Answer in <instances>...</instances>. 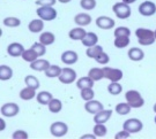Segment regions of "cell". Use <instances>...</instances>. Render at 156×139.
<instances>
[{"mask_svg":"<svg viewBox=\"0 0 156 139\" xmlns=\"http://www.w3.org/2000/svg\"><path fill=\"white\" fill-rule=\"evenodd\" d=\"M127 55L132 61H140L145 58V53H144V51L138 48V47H132L127 52Z\"/></svg>","mask_w":156,"mask_h":139,"instance_id":"20","label":"cell"},{"mask_svg":"<svg viewBox=\"0 0 156 139\" xmlns=\"http://www.w3.org/2000/svg\"><path fill=\"white\" fill-rule=\"evenodd\" d=\"M131 105L128 102H122V104H118L116 106V111H117L119 115H127L128 113L131 111Z\"/></svg>","mask_w":156,"mask_h":139,"instance_id":"35","label":"cell"},{"mask_svg":"<svg viewBox=\"0 0 156 139\" xmlns=\"http://www.w3.org/2000/svg\"><path fill=\"white\" fill-rule=\"evenodd\" d=\"M102 52H103V48L101 47L100 45L96 44V45H94V46L88 47V48H87V52H86V54H87V56L90 58V59H96Z\"/></svg>","mask_w":156,"mask_h":139,"instance_id":"26","label":"cell"},{"mask_svg":"<svg viewBox=\"0 0 156 139\" xmlns=\"http://www.w3.org/2000/svg\"><path fill=\"white\" fill-rule=\"evenodd\" d=\"M86 35H87L86 30L82 27H78V28L72 29L69 31L68 36H69V38L72 39V40H82Z\"/></svg>","mask_w":156,"mask_h":139,"instance_id":"19","label":"cell"},{"mask_svg":"<svg viewBox=\"0 0 156 139\" xmlns=\"http://www.w3.org/2000/svg\"><path fill=\"white\" fill-rule=\"evenodd\" d=\"M50 62L44 59H37L35 61L30 62V68L36 71H45L48 68L50 67Z\"/></svg>","mask_w":156,"mask_h":139,"instance_id":"14","label":"cell"},{"mask_svg":"<svg viewBox=\"0 0 156 139\" xmlns=\"http://www.w3.org/2000/svg\"><path fill=\"white\" fill-rule=\"evenodd\" d=\"M36 14L44 21H52L57 17V11L52 6H41L37 8Z\"/></svg>","mask_w":156,"mask_h":139,"instance_id":"3","label":"cell"},{"mask_svg":"<svg viewBox=\"0 0 156 139\" xmlns=\"http://www.w3.org/2000/svg\"><path fill=\"white\" fill-rule=\"evenodd\" d=\"M113 35H115V37H118V36H129L131 35V30L126 28V27H119V28L115 30Z\"/></svg>","mask_w":156,"mask_h":139,"instance_id":"41","label":"cell"},{"mask_svg":"<svg viewBox=\"0 0 156 139\" xmlns=\"http://www.w3.org/2000/svg\"><path fill=\"white\" fill-rule=\"evenodd\" d=\"M94 82H95V81H93L89 76H87V77H81L78 82H76V86H78L80 90L88 89V88H93Z\"/></svg>","mask_w":156,"mask_h":139,"instance_id":"27","label":"cell"},{"mask_svg":"<svg viewBox=\"0 0 156 139\" xmlns=\"http://www.w3.org/2000/svg\"><path fill=\"white\" fill-rule=\"evenodd\" d=\"M106 132H108V130L103 123H96V125L94 127V134L96 137L103 138V137H105Z\"/></svg>","mask_w":156,"mask_h":139,"instance_id":"34","label":"cell"},{"mask_svg":"<svg viewBox=\"0 0 156 139\" xmlns=\"http://www.w3.org/2000/svg\"><path fill=\"white\" fill-rule=\"evenodd\" d=\"M155 37H156V30H155Z\"/></svg>","mask_w":156,"mask_h":139,"instance_id":"52","label":"cell"},{"mask_svg":"<svg viewBox=\"0 0 156 139\" xmlns=\"http://www.w3.org/2000/svg\"><path fill=\"white\" fill-rule=\"evenodd\" d=\"M124 130L128 131L129 134H136L142 130L144 128V124L142 122L138 120V118H129V120H126L123 124Z\"/></svg>","mask_w":156,"mask_h":139,"instance_id":"5","label":"cell"},{"mask_svg":"<svg viewBox=\"0 0 156 139\" xmlns=\"http://www.w3.org/2000/svg\"><path fill=\"white\" fill-rule=\"evenodd\" d=\"M24 83H26L27 86L33 88V89L37 90L39 88V81L35 77V76H33V75H28V76H26V78H24Z\"/></svg>","mask_w":156,"mask_h":139,"instance_id":"36","label":"cell"},{"mask_svg":"<svg viewBox=\"0 0 156 139\" xmlns=\"http://www.w3.org/2000/svg\"><path fill=\"white\" fill-rule=\"evenodd\" d=\"M20 111V108L14 102H8L1 106V114L5 117H14L16 116Z\"/></svg>","mask_w":156,"mask_h":139,"instance_id":"8","label":"cell"},{"mask_svg":"<svg viewBox=\"0 0 156 139\" xmlns=\"http://www.w3.org/2000/svg\"><path fill=\"white\" fill-rule=\"evenodd\" d=\"M112 116V111L111 109H103V111H101L100 113H97V114H95V117H94V122L95 123H106L109 120H110V117Z\"/></svg>","mask_w":156,"mask_h":139,"instance_id":"16","label":"cell"},{"mask_svg":"<svg viewBox=\"0 0 156 139\" xmlns=\"http://www.w3.org/2000/svg\"><path fill=\"white\" fill-rule=\"evenodd\" d=\"M86 138H90V139H95L96 138V136H93V134H84L81 137V139H86Z\"/></svg>","mask_w":156,"mask_h":139,"instance_id":"47","label":"cell"},{"mask_svg":"<svg viewBox=\"0 0 156 139\" xmlns=\"http://www.w3.org/2000/svg\"><path fill=\"white\" fill-rule=\"evenodd\" d=\"M44 20L42 18H37V20H33L31 22L28 24V29L30 32L33 34H38L44 29Z\"/></svg>","mask_w":156,"mask_h":139,"instance_id":"17","label":"cell"},{"mask_svg":"<svg viewBox=\"0 0 156 139\" xmlns=\"http://www.w3.org/2000/svg\"><path fill=\"white\" fill-rule=\"evenodd\" d=\"M125 99H126V102H128L132 108H140L145 105V100H144L142 95L135 90L127 91L125 93Z\"/></svg>","mask_w":156,"mask_h":139,"instance_id":"2","label":"cell"},{"mask_svg":"<svg viewBox=\"0 0 156 139\" xmlns=\"http://www.w3.org/2000/svg\"><path fill=\"white\" fill-rule=\"evenodd\" d=\"M62 69L59 66H56V65H51L50 67L45 70V76L49 78H55V77H59L60 74H62Z\"/></svg>","mask_w":156,"mask_h":139,"instance_id":"24","label":"cell"},{"mask_svg":"<svg viewBox=\"0 0 156 139\" xmlns=\"http://www.w3.org/2000/svg\"><path fill=\"white\" fill-rule=\"evenodd\" d=\"M96 25L100 29H103V30H109V29H112L115 27V21L111 17L100 16L96 20Z\"/></svg>","mask_w":156,"mask_h":139,"instance_id":"12","label":"cell"},{"mask_svg":"<svg viewBox=\"0 0 156 139\" xmlns=\"http://www.w3.org/2000/svg\"><path fill=\"white\" fill-rule=\"evenodd\" d=\"M84 109L88 111L89 114H97V113H100L101 111H103L104 109V106L103 104H101L100 101L97 100H89L87 101V104L84 105Z\"/></svg>","mask_w":156,"mask_h":139,"instance_id":"11","label":"cell"},{"mask_svg":"<svg viewBox=\"0 0 156 139\" xmlns=\"http://www.w3.org/2000/svg\"><path fill=\"white\" fill-rule=\"evenodd\" d=\"M154 111H155V113H156V104H155V105H154Z\"/></svg>","mask_w":156,"mask_h":139,"instance_id":"50","label":"cell"},{"mask_svg":"<svg viewBox=\"0 0 156 139\" xmlns=\"http://www.w3.org/2000/svg\"><path fill=\"white\" fill-rule=\"evenodd\" d=\"M28 137H29L28 134L26 131H23V130H17L12 136L13 139H28Z\"/></svg>","mask_w":156,"mask_h":139,"instance_id":"43","label":"cell"},{"mask_svg":"<svg viewBox=\"0 0 156 139\" xmlns=\"http://www.w3.org/2000/svg\"><path fill=\"white\" fill-rule=\"evenodd\" d=\"M80 6L86 11H93L96 7V0H81Z\"/></svg>","mask_w":156,"mask_h":139,"instance_id":"39","label":"cell"},{"mask_svg":"<svg viewBox=\"0 0 156 139\" xmlns=\"http://www.w3.org/2000/svg\"><path fill=\"white\" fill-rule=\"evenodd\" d=\"M13 76V70L8 66H1L0 67V79L1 81H8Z\"/></svg>","mask_w":156,"mask_h":139,"instance_id":"31","label":"cell"},{"mask_svg":"<svg viewBox=\"0 0 156 139\" xmlns=\"http://www.w3.org/2000/svg\"><path fill=\"white\" fill-rule=\"evenodd\" d=\"M139 13L144 16H153L156 13V5L151 1H144L139 6Z\"/></svg>","mask_w":156,"mask_h":139,"instance_id":"10","label":"cell"},{"mask_svg":"<svg viewBox=\"0 0 156 139\" xmlns=\"http://www.w3.org/2000/svg\"><path fill=\"white\" fill-rule=\"evenodd\" d=\"M129 136H131V134H129L128 131L123 130V131L118 132V134L115 136V139H127V138H129Z\"/></svg>","mask_w":156,"mask_h":139,"instance_id":"45","label":"cell"},{"mask_svg":"<svg viewBox=\"0 0 156 139\" xmlns=\"http://www.w3.org/2000/svg\"><path fill=\"white\" fill-rule=\"evenodd\" d=\"M76 79V72L72 68H64L59 76V81L62 84H72Z\"/></svg>","mask_w":156,"mask_h":139,"instance_id":"9","label":"cell"},{"mask_svg":"<svg viewBox=\"0 0 156 139\" xmlns=\"http://www.w3.org/2000/svg\"><path fill=\"white\" fill-rule=\"evenodd\" d=\"M68 131V125L64 122H55L51 124L50 127V132L53 137L56 138H60L64 137Z\"/></svg>","mask_w":156,"mask_h":139,"instance_id":"6","label":"cell"},{"mask_svg":"<svg viewBox=\"0 0 156 139\" xmlns=\"http://www.w3.org/2000/svg\"><path fill=\"white\" fill-rule=\"evenodd\" d=\"M82 41V45L83 46H87V47H90V46H94V45L97 44L98 41V37L95 32H87V35L84 36V38L81 40Z\"/></svg>","mask_w":156,"mask_h":139,"instance_id":"21","label":"cell"},{"mask_svg":"<svg viewBox=\"0 0 156 139\" xmlns=\"http://www.w3.org/2000/svg\"><path fill=\"white\" fill-rule=\"evenodd\" d=\"M112 9L115 12V14H116V16L118 18H122V20H126L127 17L131 16V7L126 2H117V4H115L113 7H112Z\"/></svg>","mask_w":156,"mask_h":139,"instance_id":"4","label":"cell"},{"mask_svg":"<svg viewBox=\"0 0 156 139\" xmlns=\"http://www.w3.org/2000/svg\"><path fill=\"white\" fill-rule=\"evenodd\" d=\"M122 1H124V2H126V4H128V5H131V4H134L136 0H122Z\"/></svg>","mask_w":156,"mask_h":139,"instance_id":"48","label":"cell"},{"mask_svg":"<svg viewBox=\"0 0 156 139\" xmlns=\"http://www.w3.org/2000/svg\"><path fill=\"white\" fill-rule=\"evenodd\" d=\"M35 97H36V89L27 86L20 91V98L22 100H31Z\"/></svg>","mask_w":156,"mask_h":139,"instance_id":"23","label":"cell"},{"mask_svg":"<svg viewBox=\"0 0 156 139\" xmlns=\"http://www.w3.org/2000/svg\"><path fill=\"white\" fill-rule=\"evenodd\" d=\"M52 99H53V97L48 91H42V92H39L38 94L36 95V100L41 105H49V102Z\"/></svg>","mask_w":156,"mask_h":139,"instance_id":"22","label":"cell"},{"mask_svg":"<svg viewBox=\"0 0 156 139\" xmlns=\"http://www.w3.org/2000/svg\"><path fill=\"white\" fill-rule=\"evenodd\" d=\"M78 53L74 51H65L62 54V61L65 65H74L78 61Z\"/></svg>","mask_w":156,"mask_h":139,"instance_id":"15","label":"cell"},{"mask_svg":"<svg viewBox=\"0 0 156 139\" xmlns=\"http://www.w3.org/2000/svg\"><path fill=\"white\" fill-rule=\"evenodd\" d=\"M154 121H155V123H156V116H155V120H154Z\"/></svg>","mask_w":156,"mask_h":139,"instance_id":"51","label":"cell"},{"mask_svg":"<svg viewBox=\"0 0 156 139\" xmlns=\"http://www.w3.org/2000/svg\"><path fill=\"white\" fill-rule=\"evenodd\" d=\"M103 71H104V77L110 79L111 82H118L123 78V71L120 69H117V68L104 67Z\"/></svg>","mask_w":156,"mask_h":139,"instance_id":"7","label":"cell"},{"mask_svg":"<svg viewBox=\"0 0 156 139\" xmlns=\"http://www.w3.org/2000/svg\"><path fill=\"white\" fill-rule=\"evenodd\" d=\"M48 106H49V111H50L51 113H56V114L59 113L62 108V104L59 99H52V100L49 102Z\"/></svg>","mask_w":156,"mask_h":139,"instance_id":"33","label":"cell"},{"mask_svg":"<svg viewBox=\"0 0 156 139\" xmlns=\"http://www.w3.org/2000/svg\"><path fill=\"white\" fill-rule=\"evenodd\" d=\"M129 44V36H118L115 39V46L117 48H125Z\"/></svg>","mask_w":156,"mask_h":139,"instance_id":"28","label":"cell"},{"mask_svg":"<svg viewBox=\"0 0 156 139\" xmlns=\"http://www.w3.org/2000/svg\"><path fill=\"white\" fill-rule=\"evenodd\" d=\"M55 40H56V37H55V35L52 34V32H49V31H46V32H43V34L39 36V41H41L42 44H44L45 46L52 45L53 43H55Z\"/></svg>","mask_w":156,"mask_h":139,"instance_id":"25","label":"cell"},{"mask_svg":"<svg viewBox=\"0 0 156 139\" xmlns=\"http://www.w3.org/2000/svg\"><path fill=\"white\" fill-rule=\"evenodd\" d=\"M88 76H89L93 81H101L102 78L104 77V71H103V69H101V68H91L89 70V74H88Z\"/></svg>","mask_w":156,"mask_h":139,"instance_id":"29","label":"cell"},{"mask_svg":"<svg viewBox=\"0 0 156 139\" xmlns=\"http://www.w3.org/2000/svg\"><path fill=\"white\" fill-rule=\"evenodd\" d=\"M108 91H109L110 94L118 95L119 93H122L123 86L118 83V82H111V83L109 84V86H108Z\"/></svg>","mask_w":156,"mask_h":139,"instance_id":"32","label":"cell"},{"mask_svg":"<svg viewBox=\"0 0 156 139\" xmlns=\"http://www.w3.org/2000/svg\"><path fill=\"white\" fill-rule=\"evenodd\" d=\"M95 60H96L97 63H100V65H106V63H109V61H110V58H109V55L106 54L105 52H102Z\"/></svg>","mask_w":156,"mask_h":139,"instance_id":"42","label":"cell"},{"mask_svg":"<svg viewBox=\"0 0 156 139\" xmlns=\"http://www.w3.org/2000/svg\"><path fill=\"white\" fill-rule=\"evenodd\" d=\"M31 48H33L37 54H38V56H43L46 53V50H45V45L42 44L41 41L39 43H35V44H33V46H31Z\"/></svg>","mask_w":156,"mask_h":139,"instance_id":"40","label":"cell"},{"mask_svg":"<svg viewBox=\"0 0 156 139\" xmlns=\"http://www.w3.org/2000/svg\"><path fill=\"white\" fill-rule=\"evenodd\" d=\"M23 52H24V47L22 44L20 43H12L8 47H7V53L11 56L17 58V56H22Z\"/></svg>","mask_w":156,"mask_h":139,"instance_id":"13","label":"cell"},{"mask_svg":"<svg viewBox=\"0 0 156 139\" xmlns=\"http://www.w3.org/2000/svg\"><path fill=\"white\" fill-rule=\"evenodd\" d=\"M95 97V92L91 88H88V89H82L81 90V98L83 99L84 101H89L93 100Z\"/></svg>","mask_w":156,"mask_h":139,"instance_id":"38","label":"cell"},{"mask_svg":"<svg viewBox=\"0 0 156 139\" xmlns=\"http://www.w3.org/2000/svg\"><path fill=\"white\" fill-rule=\"evenodd\" d=\"M59 2H62V4H68L69 1H72V0H58Z\"/></svg>","mask_w":156,"mask_h":139,"instance_id":"49","label":"cell"},{"mask_svg":"<svg viewBox=\"0 0 156 139\" xmlns=\"http://www.w3.org/2000/svg\"><path fill=\"white\" fill-rule=\"evenodd\" d=\"M22 59L27 62H33L38 59V54H37L33 48L24 50V52H23V54H22Z\"/></svg>","mask_w":156,"mask_h":139,"instance_id":"30","label":"cell"},{"mask_svg":"<svg viewBox=\"0 0 156 139\" xmlns=\"http://www.w3.org/2000/svg\"><path fill=\"white\" fill-rule=\"evenodd\" d=\"M74 21L80 27H86V25H89L91 23V16L89 14H86V13H80L74 17Z\"/></svg>","mask_w":156,"mask_h":139,"instance_id":"18","label":"cell"},{"mask_svg":"<svg viewBox=\"0 0 156 139\" xmlns=\"http://www.w3.org/2000/svg\"><path fill=\"white\" fill-rule=\"evenodd\" d=\"M20 24H21V21L17 17L9 16V17H6L5 20H4V25L8 27V28H16Z\"/></svg>","mask_w":156,"mask_h":139,"instance_id":"37","label":"cell"},{"mask_svg":"<svg viewBox=\"0 0 156 139\" xmlns=\"http://www.w3.org/2000/svg\"><path fill=\"white\" fill-rule=\"evenodd\" d=\"M135 36L138 37L139 44L144 45V46H148V45L154 44V41H155L156 39L155 31H151L149 29H145V28L136 29Z\"/></svg>","mask_w":156,"mask_h":139,"instance_id":"1","label":"cell"},{"mask_svg":"<svg viewBox=\"0 0 156 139\" xmlns=\"http://www.w3.org/2000/svg\"><path fill=\"white\" fill-rule=\"evenodd\" d=\"M6 128V122H5V120H0V131H2V130H5Z\"/></svg>","mask_w":156,"mask_h":139,"instance_id":"46","label":"cell"},{"mask_svg":"<svg viewBox=\"0 0 156 139\" xmlns=\"http://www.w3.org/2000/svg\"><path fill=\"white\" fill-rule=\"evenodd\" d=\"M56 0H36V5L38 6H53Z\"/></svg>","mask_w":156,"mask_h":139,"instance_id":"44","label":"cell"}]
</instances>
